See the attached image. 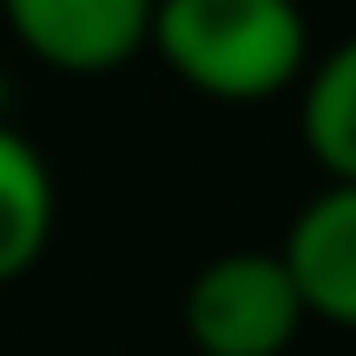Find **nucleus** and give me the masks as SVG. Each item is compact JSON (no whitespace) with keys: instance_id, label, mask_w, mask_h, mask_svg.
<instances>
[{"instance_id":"nucleus-6","label":"nucleus","mask_w":356,"mask_h":356,"mask_svg":"<svg viewBox=\"0 0 356 356\" xmlns=\"http://www.w3.org/2000/svg\"><path fill=\"white\" fill-rule=\"evenodd\" d=\"M304 145L330 178H356V33L330 47L304 79Z\"/></svg>"},{"instance_id":"nucleus-4","label":"nucleus","mask_w":356,"mask_h":356,"mask_svg":"<svg viewBox=\"0 0 356 356\" xmlns=\"http://www.w3.org/2000/svg\"><path fill=\"white\" fill-rule=\"evenodd\" d=\"M310 317L356 330V178H330L277 244Z\"/></svg>"},{"instance_id":"nucleus-3","label":"nucleus","mask_w":356,"mask_h":356,"mask_svg":"<svg viewBox=\"0 0 356 356\" xmlns=\"http://www.w3.org/2000/svg\"><path fill=\"white\" fill-rule=\"evenodd\" d=\"M159 0H0L33 60L60 73H113L152 40Z\"/></svg>"},{"instance_id":"nucleus-5","label":"nucleus","mask_w":356,"mask_h":356,"mask_svg":"<svg viewBox=\"0 0 356 356\" xmlns=\"http://www.w3.org/2000/svg\"><path fill=\"white\" fill-rule=\"evenodd\" d=\"M53 238V165L0 126V284L26 277Z\"/></svg>"},{"instance_id":"nucleus-2","label":"nucleus","mask_w":356,"mask_h":356,"mask_svg":"<svg viewBox=\"0 0 356 356\" xmlns=\"http://www.w3.org/2000/svg\"><path fill=\"white\" fill-rule=\"evenodd\" d=\"M304 317L277 251H225L185 284V337L198 356H284Z\"/></svg>"},{"instance_id":"nucleus-1","label":"nucleus","mask_w":356,"mask_h":356,"mask_svg":"<svg viewBox=\"0 0 356 356\" xmlns=\"http://www.w3.org/2000/svg\"><path fill=\"white\" fill-rule=\"evenodd\" d=\"M159 60L204 99H270L310 73V20L297 0H159Z\"/></svg>"}]
</instances>
